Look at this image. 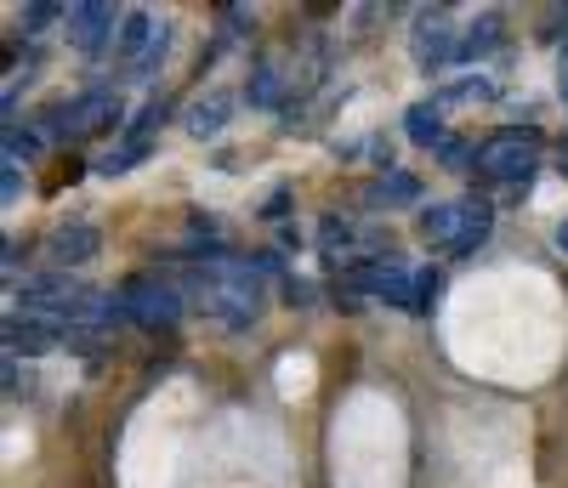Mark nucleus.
<instances>
[{
  "label": "nucleus",
  "instance_id": "f257e3e1",
  "mask_svg": "<svg viewBox=\"0 0 568 488\" xmlns=\"http://www.w3.org/2000/svg\"><path fill=\"white\" fill-rule=\"evenodd\" d=\"M540 131L535 125H506L495 131L484 149H478V171L484 182H500V187H517V182H535V165H540Z\"/></svg>",
  "mask_w": 568,
  "mask_h": 488
},
{
  "label": "nucleus",
  "instance_id": "f03ea898",
  "mask_svg": "<svg viewBox=\"0 0 568 488\" xmlns=\"http://www.w3.org/2000/svg\"><path fill=\"white\" fill-rule=\"evenodd\" d=\"M120 296H125L136 329H176L182 313H187V296H182L176 278H149V273H136L131 284H120Z\"/></svg>",
  "mask_w": 568,
  "mask_h": 488
},
{
  "label": "nucleus",
  "instance_id": "7ed1b4c3",
  "mask_svg": "<svg viewBox=\"0 0 568 488\" xmlns=\"http://www.w3.org/2000/svg\"><path fill=\"white\" fill-rule=\"evenodd\" d=\"M120 120H125V96H120L114 85H91V91L74 96V103L52 109L40 125L58 131V136L69 142V136H85V131H109V125H120Z\"/></svg>",
  "mask_w": 568,
  "mask_h": 488
},
{
  "label": "nucleus",
  "instance_id": "20e7f679",
  "mask_svg": "<svg viewBox=\"0 0 568 488\" xmlns=\"http://www.w3.org/2000/svg\"><path fill=\"white\" fill-rule=\"evenodd\" d=\"M342 273H347V284L358 289V296H375V302H387V307H404L409 313V302H415V267L409 262H398V256H353V262H342Z\"/></svg>",
  "mask_w": 568,
  "mask_h": 488
},
{
  "label": "nucleus",
  "instance_id": "39448f33",
  "mask_svg": "<svg viewBox=\"0 0 568 488\" xmlns=\"http://www.w3.org/2000/svg\"><path fill=\"white\" fill-rule=\"evenodd\" d=\"M460 52V34L449 23V7H426L415 18V69L420 74H444Z\"/></svg>",
  "mask_w": 568,
  "mask_h": 488
},
{
  "label": "nucleus",
  "instance_id": "423d86ee",
  "mask_svg": "<svg viewBox=\"0 0 568 488\" xmlns=\"http://www.w3.org/2000/svg\"><path fill=\"white\" fill-rule=\"evenodd\" d=\"M63 34H69V45H74V52L98 58L103 45H114V34H120V18H114V7H109V0H80V7H69V18H63Z\"/></svg>",
  "mask_w": 568,
  "mask_h": 488
},
{
  "label": "nucleus",
  "instance_id": "0eeeda50",
  "mask_svg": "<svg viewBox=\"0 0 568 488\" xmlns=\"http://www.w3.org/2000/svg\"><path fill=\"white\" fill-rule=\"evenodd\" d=\"M69 347V329L58 318H34V313H12L7 318V358H40Z\"/></svg>",
  "mask_w": 568,
  "mask_h": 488
},
{
  "label": "nucleus",
  "instance_id": "6e6552de",
  "mask_svg": "<svg viewBox=\"0 0 568 488\" xmlns=\"http://www.w3.org/2000/svg\"><path fill=\"white\" fill-rule=\"evenodd\" d=\"M227 125H233V91H205V96H194V103L182 109V131L194 142H211Z\"/></svg>",
  "mask_w": 568,
  "mask_h": 488
},
{
  "label": "nucleus",
  "instance_id": "1a4fd4ad",
  "mask_svg": "<svg viewBox=\"0 0 568 488\" xmlns=\"http://www.w3.org/2000/svg\"><path fill=\"white\" fill-rule=\"evenodd\" d=\"M98 251H103V238H98V227H85V222H69V227H58L52 238H45V256L58 262V273L85 267Z\"/></svg>",
  "mask_w": 568,
  "mask_h": 488
},
{
  "label": "nucleus",
  "instance_id": "9d476101",
  "mask_svg": "<svg viewBox=\"0 0 568 488\" xmlns=\"http://www.w3.org/2000/svg\"><path fill=\"white\" fill-rule=\"evenodd\" d=\"M160 29H165V23H154L149 12H125V18H120V34H114V58H120L125 69H136L142 58H149V45H154Z\"/></svg>",
  "mask_w": 568,
  "mask_h": 488
},
{
  "label": "nucleus",
  "instance_id": "9b49d317",
  "mask_svg": "<svg viewBox=\"0 0 568 488\" xmlns=\"http://www.w3.org/2000/svg\"><path fill=\"white\" fill-rule=\"evenodd\" d=\"M489 233H495V205L478 200V193H466V200H460V238L449 244V256H471Z\"/></svg>",
  "mask_w": 568,
  "mask_h": 488
},
{
  "label": "nucleus",
  "instance_id": "f8f14e48",
  "mask_svg": "<svg viewBox=\"0 0 568 488\" xmlns=\"http://www.w3.org/2000/svg\"><path fill=\"white\" fill-rule=\"evenodd\" d=\"M364 200H369L375 211H404V205H420V176H409V171H387V176H375V182H369Z\"/></svg>",
  "mask_w": 568,
  "mask_h": 488
},
{
  "label": "nucleus",
  "instance_id": "ddd939ff",
  "mask_svg": "<svg viewBox=\"0 0 568 488\" xmlns=\"http://www.w3.org/2000/svg\"><path fill=\"white\" fill-rule=\"evenodd\" d=\"M500 34H506L500 12H484L471 29H460V52H455V63H478V58H489L495 45H500Z\"/></svg>",
  "mask_w": 568,
  "mask_h": 488
},
{
  "label": "nucleus",
  "instance_id": "4468645a",
  "mask_svg": "<svg viewBox=\"0 0 568 488\" xmlns=\"http://www.w3.org/2000/svg\"><path fill=\"white\" fill-rule=\"evenodd\" d=\"M149 154H154V142L125 131V136H120V149H109V154L98 160V176H125V171H136V165L149 160Z\"/></svg>",
  "mask_w": 568,
  "mask_h": 488
},
{
  "label": "nucleus",
  "instance_id": "2eb2a0df",
  "mask_svg": "<svg viewBox=\"0 0 568 488\" xmlns=\"http://www.w3.org/2000/svg\"><path fill=\"white\" fill-rule=\"evenodd\" d=\"M404 131L420 142V149H444V114H438V103H415L409 114H404Z\"/></svg>",
  "mask_w": 568,
  "mask_h": 488
},
{
  "label": "nucleus",
  "instance_id": "dca6fc26",
  "mask_svg": "<svg viewBox=\"0 0 568 488\" xmlns=\"http://www.w3.org/2000/svg\"><path fill=\"white\" fill-rule=\"evenodd\" d=\"M420 233L449 251V244L460 238V200H449V205H426V211H420Z\"/></svg>",
  "mask_w": 568,
  "mask_h": 488
},
{
  "label": "nucleus",
  "instance_id": "f3484780",
  "mask_svg": "<svg viewBox=\"0 0 568 488\" xmlns=\"http://www.w3.org/2000/svg\"><path fill=\"white\" fill-rule=\"evenodd\" d=\"M245 96H251V109H278L284 103V80L273 63H256L251 80H245Z\"/></svg>",
  "mask_w": 568,
  "mask_h": 488
},
{
  "label": "nucleus",
  "instance_id": "a211bd4d",
  "mask_svg": "<svg viewBox=\"0 0 568 488\" xmlns=\"http://www.w3.org/2000/svg\"><path fill=\"white\" fill-rule=\"evenodd\" d=\"M495 96V80L489 74H466V80H449L438 91V103H489Z\"/></svg>",
  "mask_w": 568,
  "mask_h": 488
},
{
  "label": "nucleus",
  "instance_id": "6ab92c4d",
  "mask_svg": "<svg viewBox=\"0 0 568 488\" xmlns=\"http://www.w3.org/2000/svg\"><path fill=\"white\" fill-rule=\"evenodd\" d=\"M438 296H444V267H415V302H409V313H433L438 307Z\"/></svg>",
  "mask_w": 568,
  "mask_h": 488
},
{
  "label": "nucleus",
  "instance_id": "aec40b11",
  "mask_svg": "<svg viewBox=\"0 0 568 488\" xmlns=\"http://www.w3.org/2000/svg\"><path fill=\"white\" fill-rule=\"evenodd\" d=\"M40 149H45V142H40L34 125H7V160H12V165H18V160H40Z\"/></svg>",
  "mask_w": 568,
  "mask_h": 488
},
{
  "label": "nucleus",
  "instance_id": "412c9836",
  "mask_svg": "<svg viewBox=\"0 0 568 488\" xmlns=\"http://www.w3.org/2000/svg\"><path fill=\"white\" fill-rule=\"evenodd\" d=\"M69 7H58V0H29V12H23V34H40V29H52L63 23Z\"/></svg>",
  "mask_w": 568,
  "mask_h": 488
},
{
  "label": "nucleus",
  "instance_id": "4be33fe9",
  "mask_svg": "<svg viewBox=\"0 0 568 488\" xmlns=\"http://www.w3.org/2000/svg\"><path fill=\"white\" fill-rule=\"evenodd\" d=\"M23 200V171L7 160V165H0V205H18Z\"/></svg>",
  "mask_w": 568,
  "mask_h": 488
},
{
  "label": "nucleus",
  "instance_id": "5701e85b",
  "mask_svg": "<svg viewBox=\"0 0 568 488\" xmlns=\"http://www.w3.org/2000/svg\"><path fill=\"white\" fill-rule=\"evenodd\" d=\"M364 160H369V165H382V176H387V171H398V165H393V142H387V136H364Z\"/></svg>",
  "mask_w": 568,
  "mask_h": 488
},
{
  "label": "nucleus",
  "instance_id": "b1692460",
  "mask_svg": "<svg viewBox=\"0 0 568 488\" xmlns=\"http://www.w3.org/2000/svg\"><path fill=\"white\" fill-rule=\"evenodd\" d=\"M438 160H444V165H478V154L466 149V136H449L444 149H438Z\"/></svg>",
  "mask_w": 568,
  "mask_h": 488
},
{
  "label": "nucleus",
  "instance_id": "393cba45",
  "mask_svg": "<svg viewBox=\"0 0 568 488\" xmlns=\"http://www.w3.org/2000/svg\"><path fill=\"white\" fill-rule=\"evenodd\" d=\"M284 302L307 307V302H313V284H307V278H284Z\"/></svg>",
  "mask_w": 568,
  "mask_h": 488
},
{
  "label": "nucleus",
  "instance_id": "a878e982",
  "mask_svg": "<svg viewBox=\"0 0 568 488\" xmlns=\"http://www.w3.org/2000/svg\"><path fill=\"white\" fill-rule=\"evenodd\" d=\"M557 96H562V103H568V40L557 45Z\"/></svg>",
  "mask_w": 568,
  "mask_h": 488
},
{
  "label": "nucleus",
  "instance_id": "bb28decb",
  "mask_svg": "<svg viewBox=\"0 0 568 488\" xmlns=\"http://www.w3.org/2000/svg\"><path fill=\"white\" fill-rule=\"evenodd\" d=\"M546 34H562V40H568V7H557V12H551V23H546Z\"/></svg>",
  "mask_w": 568,
  "mask_h": 488
},
{
  "label": "nucleus",
  "instance_id": "cd10ccee",
  "mask_svg": "<svg viewBox=\"0 0 568 488\" xmlns=\"http://www.w3.org/2000/svg\"><path fill=\"white\" fill-rule=\"evenodd\" d=\"M557 244H562V251H568V216H562V227H557Z\"/></svg>",
  "mask_w": 568,
  "mask_h": 488
},
{
  "label": "nucleus",
  "instance_id": "c85d7f7f",
  "mask_svg": "<svg viewBox=\"0 0 568 488\" xmlns=\"http://www.w3.org/2000/svg\"><path fill=\"white\" fill-rule=\"evenodd\" d=\"M557 165H562V176H568V136H562V154H557Z\"/></svg>",
  "mask_w": 568,
  "mask_h": 488
}]
</instances>
